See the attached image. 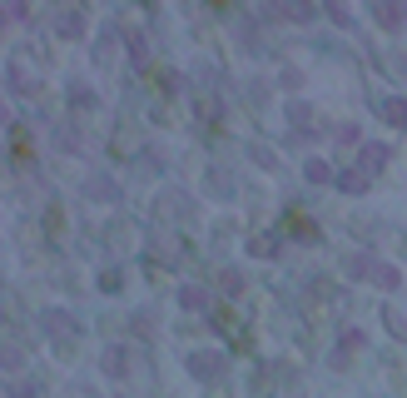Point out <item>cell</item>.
Returning a JSON list of instances; mask_svg holds the SVG:
<instances>
[{"label": "cell", "mask_w": 407, "mask_h": 398, "mask_svg": "<svg viewBox=\"0 0 407 398\" xmlns=\"http://www.w3.org/2000/svg\"><path fill=\"white\" fill-rule=\"evenodd\" d=\"M347 269H353L358 279H368V284H378V289H402V274L392 269V264H382V259H373V254H353L347 259Z\"/></svg>", "instance_id": "cell-1"}, {"label": "cell", "mask_w": 407, "mask_h": 398, "mask_svg": "<svg viewBox=\"0 0 407 398\" xmlns=\"http://www.w3.org/2000/svg\"><path fill=\"white\" fill-rule=\"evenodd\" d=\"M189 373L194 378H219L223 373V354H189Z\"/></svg>", "instance_id": "cell-2"}, {"label": "cell", "mask_w": 407, "mask_h": 398, "mask_svg": "<svg viewBox=\"0 0 407 398\" xmlns=\"http://www.w3.org/2000/svg\"><path fill=\"white\" fill-rule=\"evenodd\" d=\"M99 369H104L109 378H125V373H130V349H120V344H114V349H104Z\"/></svg>", "instance_id": "cell-3"}, {"label": "cell", "mask_w": 407, "mask_h": 398, "mask_svg": "<svg viewBox=\"0 0 407 398\" xmlns=\"http://www.w3.org/2000/svg\"><path fill=\"white\" fill-rule=\"evenodd\" d=\"M373 20L382 30H402L407 25V6H373Z\"/></svg>", "instance_id": "cell-4"}, {"label": "cell", "mask_w": 407, "mask_h": 398, "mask_svg": "<svg viewBox=\"0 0 407 398\" xmlns=\"http://www.w3.org/2000/svg\"><path fill=\"white\" fill-rule=\"evenodd\" d=\"M85 194H90V199H99V204H109V199H120V185H114L109 175H95V180L85 185Z\"/></svg>", "instance_id": "cell-5"}, {"label": "cell", "mask_w": 407, "mask_h": 398, "mask_svg": "<svg viewBox=\"0 0 407 398\" xmlns=\"http://www.w3.org/2000/svg\"><path fill=\"white\" fill-rule=\"evenodd\" d=\"M55 30H60L65 40H80V35H85V11H60V20H55Z\"/></svg>", "instance_id": "cell-6"}, {"label": "cell", "mask_w": 407, "mask_h": 398, "mask_svg": "<svg viewBox=\"0 0 407 398\" xmlns=\"http://www.w3.org/2000/svg\"><path fill=\"white\" fill-rule=\"evenodd\" d=\"M338 190L343 194H363L368 190V169H347V175H338Z\"/></svg>", "instance_id": "cell-7"}, {"label": "cell", "mask_w": 407, "mask_h": 398, "mask_svg": "<svg viewBox=\"0 0 407 398\" xmlns=\"http://www.w3.org/2000/svg\"><path fill=\"white\" fill-rule=\"evenodd\" d=\"M204 304H209V294L199 289V284H184V289H179V309L194 314V309H204Z\"/></svg>", "instance_id": "cell-8"}, {"label": "cell", "mask_w": 407, "mask_h": 398, "mask_svg": "<svg viewBox=\"0 0 407 398\" xmlns=\"http://www.w3.org/2000/svg\"><path fill=\"white\" fill-rule=\"evenodd\" d=\"M382 120H392L397 130H407V100H382Z\"/></svg>", "instance_id": "cell-9"}, {"label": "cell", "mask_w": 407, "mask_h": 398, "mask_svg": "<svg viewBox=\"0 0 407 398\" xmlns=\"http://www.w3.org/2000/svg\"><path fill=\"white\" fill-rule=\"evenodd\" d=\"M125 50H130V60H134V65H144V60H149V45H144V35H139V30H130V35H125Z\"/></svg>", "instance_id": "cell-10"}, {"label": "cell", "mask_w": 407, "mask_h": 398, "mask_svg": "<svg viewBox=\"0 0 407 398\" xmlns=\"http://www.w3.org/2000/svg\"><path fill=\"white\" fill-rule=\"evenodd\" d=\"M263 15H283V20H313L318 11H313V6H273V11H263Z\"/></svg>", "instance_id": "cell-11"}, {"label": "cell", "mask_w": 407, "mask_h": 398, "mask_svg": "<svg viewBox=\"0 0 407 398\" xmlns=\"http://www.w3.org/2000/svg\"><path fill=\"white\" fill-rule=\"evenodd\" d=\"M387 164V145H368L363 150V169H382Z\"/></svg>", "instance_id": "cell-12"}, {"label": "cell", "mask_w": 407, "mask_h": 398, "mask_svg": "<svg viewBox=\"0 0 407 398\" xmlns=\"http://www.w3.org/2000/svg\"><path fill=\"white\" fill-rule=\"evenodd\" d=\"M45 329H50V333H70L75 324H70V319H65L60 309H50V314H45Z\"/></svg>", "instance_id": "cell-13"}, {"label": "cell", "mask_w": 407, "mask_h": 398, "mask_svg": "<svg viewBox=\"0 0 407 398\" xmlns=\"http://www.w3.org/2000/svg\"><path fill=\"white\" fill-rule=\"evenodd\" d=\"M219 284H223V294H244V274H239V269H223Z\"/></svg>", "instance_id": "cell-14"}, {"label": "cell", "mask_w": 407, "mask_h": 398, "mask_svg": "<svg viewBox=\"0 0 407 398\" xmlns=\"http://www.w3.org/2000/svg\"><path fill=\"white\" fill-rule=\"evenodd\" d=\"M273 249H278V244H273L268 234H258V239H249V254H258V259H268Z\"/></svg>", "instance_id": "cell-15"}, {"label": "cell", "mask_w": 407, "mask_h": 398, "mask_svg": "<svg viewBox=\"0 0 407 398\" xmlns=\"http://www.w3.org/2000/svg\"><path fill=\"white\" fill-rule=\"evenodd\" d=\"M20 364H25V349L20 344H6V373H15Z\"/></svg>", "instance_id": "cell-16"}, {"label": "cell", "mask_w": 407, "mask_h": 398, "mask_svg": "<svg viewBox=\"0 0 407 398\" xmlns=\"http://www.w3.org/2000/svg\"><path fill=\"white\" fill-rule=\"evenodd\" d=\"M303 175H308L313 185H323V180H328V164H323V159H308V169H303Z\"/></svg>", "instance_id": "cell-17"}, {"label": "cell", "mask_w": 407, "mask_h": 398, "mask_svg": "<svg viewBox=\"0 0 407 398\" xmlns=\"http://www.w3.org/2000/svg\"><path fill=\"white\" fill-rule=\"evenodd\" d=\"M328 15H333L338 25H353V11H347V6H328Z\"/></svg>", "instance_id": "cell-18"}, {"label": "cell", "mask_w": 407, "mask_h": 398, "mask_svg": "<svg viewBox=\"0 0 407 398\" xmlns=\"http://www.w3.org/2000/svg\"><path fill=\"white\" fill-rule=\"evenodd\" d=\"M358 344H363V333H358V329H347V333H343V359H347V349H358Z\"/></svg>", "instance_id": "cell-19"}, {"label": "cell", "mask_w": 407, "mask_h": 398, "mask_svg": "<svg viewBox=\"0 0 407 398\" xmlns=\"http://www.w3.org/2000/svg\"><path fill=\"white\" fill-rule=\"evenodd\" d=\"M179 90H184V80L174 75V70H169V75H164V95H179Z\"/></svg>", "instance_id": "cell-20"}, {"label": "cell", "mask_w": 407, "mask_h": 398, "mask_svg": "<svg viewBox=\"0 0 407 398\" xmlns=\"http://www.w3.org/2000/svg\"><path fill=\"white\" fill-rule=\"evenodd\" d=\"M6 393H11V398H35V388H30V383H11Z\"/></svg>", "instance_id": "cell-21"}]
</instances>
